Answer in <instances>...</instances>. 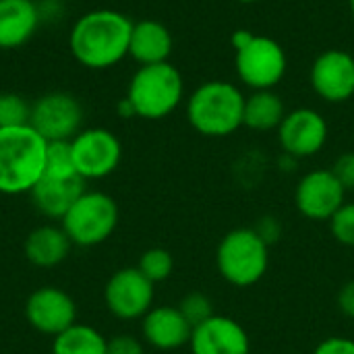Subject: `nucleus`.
<instances>
[{
	"mask_svg": "<svg viewBox=\"0 0 354 354\" xmlns=\"http://www.w3.org/2000/svg\"><path fill=\"white\" fill-rule=\"evenodd\" d=\"M236 2H241V4H253V2H257V0H236Z\"/></svg>",
	"mask_w": 354,
	"mask_h": 354,
	"instance_id": "obj_33",
	"label": "nucleus"
},
{
	"mask_svg": "<svg viewBox=\"0 0 354 354\" xmlns=\"http://www.w3.org/2000/svg\"><path fill=\"white\" fill-rule=\"evenodd\" d=\"M41 176H48V178L79 176L77 168H75V160H73L71 141H48L46 166H44V174Z\"/></svg>",
	"mask_w": 354,
	"mask_h": 354,
	"instance_id": "obj_23",
	"label": "nucleus"
},
{
	"mask_svg": "<svg viewBox=\"0 0 354 354\" xmlns=\"http://www.w3.org/2000/svg\"><path fill=\"white\" fill-rule=\"evenodd\" d=\"M48 141L31 127L0 129V193H31L44 174Z\"/></svg>",
	"mask_w": 354,
	"mask_h": 354,
	"instance_id": "obj_2",
	"label": "nucleus"
},
{
	"mask_svg": "<svg viewBox=\"0 0 354 354\" xmlns=\"http://www.w3.org/2000/svg\"><path fill=\"white\" fill-rule=\"evenodd\" d=\"M85 193V180L81 176L71 178H48L41 176L31 189V199L39 214L46 218L62 220L71 205Z\"/></svg>",
	"mask_w": 354,
	"mask_h": 354,
	"instance_id": "obj_18",
	"label": "nucleus"
},
{
	"mask_svg": "<svg viewBox=\"0 0 354 354\" xmlns=\"http://www.w3.org/2000/svg\"><path fill=\"white\" fill-rule=\"evenodd\" d=\"M232 48L236 75L253 91L274 89L286 75L288 58L276 39L249 29H236L232 33Z\"/></svg>",
	"mask_w": 354,
	"mask_h": 354,
	"instance_id": "obj_5",
	"label": "nucleus"
},
{
	"mask_svg": "<svg viewBox=\"0 0 354 354\" xmlns=\"http://www.w3.org/2000/svg\"><path fill=\"white\" fill-rule=\"evenodd\" d=\"M108 354H145V351H143V344L135 336L120 334L108 340Z\"/></svg>",
	"mask_w": 354,
	"mask_h": 354,
	"instance_id": "obj_29",
	"label": "nucleus"
},
{
	"mask_svg": "<svg viewBox=\"0 0 354 354\" xmlns=\"http://www.w3.org/2000/svg\"><path fill=\"white\" fill-rule=\"evenodd\" d=\"M137 270L153 284L164 282L166 278H170V274L174 270V259H172L170 251H166L162 247H153L141 255Z\"/></svg>",
	"mask_w": 354,
	"mask_h": 354,
	"instance_id": "obj_24",
	"label": "nucleus"
},
{
	"mask_svg": "<svg viewBox=\"0 0 354 354\" xmlns=\"http://www.w3.org/2000/svg\"><path fill=\"white\" fill-rule=\"evenodd\" d=\"M77 174L83 180L110 176L122 158L118 137L108 129H85L71 139Z\"/></svg>",
	"mask_w": 354,
	"mask_h": 354,
	"instance_id": "obj_8",
	"label": "nucleus"
},
{
	"mask_svg": "<svg viewBox=\"0 0 354 354\" xmlns=\"http://www.w3.org/2000/svg\"><path fill=\"white\" fill-rule=\"evenodd\" d=\"M31 118V104L17 93H0V129L25 127Z\"/></svg>",
	"mask_w": 354,
	"mask_h": 354,
	"instance_id": "obj_25",
	"label": "nucleus"
},
{
	"mask_svg": "<svg viewBox=\"0 0 354 354\" xmlns=\"http://www.w3.org/2000/svg\"><path fill=\"white\" fill-rule=\"evenodd\" d=\"M286 116V108L282 97L272 89H259L253 91L249 97H245V112H243V124L266 133L272 129H278Z\"/></svg>",
	"mask_w": 354,
	"mask_h": 354,
	"instance_id": "obj_21",
	"label": "nucleus"
},
{
	"mask_svg": "<svg viewBox=\"0 0 354 354\" xmlns=\"http://www.w3.org/2000/svg\"><path fill=\"white\" fill-rule=\"evenodd\" d=\"M62 230L77 247L102 245L116 230L118 205L116 201L100 191H85L64 214Z\"/></svg>",
	"mask_w": 354,
	"mask_h": 354,
	"instance_id": "obj_7",
	"label": "nucleus"
},
{
	"mask_svg": "<svg viewBox=\"0 0 354 354\" xmlns=\"http://www.w3.org/2000/svg\"><path fill=\"white\" fill-rule=\"evenodd\" d=\"M71 245L62 226H39L25 239V257L37 268H56L68 257Z\"/></svg>",
	"mask_w": 354,
	"mask_h": 354,
	"instance_id": "obj_20",
	"label": "nucleus"
},
{
	"mask_svg": "<svg viewBox=\"0 0 354 354\" xmlns=\"http://www.w3.org/2000/svg\"><path fill=\"white\" fill-rule=\"evenodd\" d=\"M245 95L228 81H207L199 85L187 104L191 127L205 137H228L243 127Z\"/></svg>",
	"mask_w": 354,
	"mask_h": 354,
	"instance_id": "obj_3",
	"label": "nucleus"
},
{
	"mask_svg": "<svg viewBox=\"0 0 354 354\" xmlns=\"http://www.w3.org/2000/svg\"><path fill=\"white\" fill-rule=\"evenodd\" d=\"M39 17V6L33 0H0V50L27 44L37 29Z\"/></svg>",
	"mask_w": 354,
	"mask_h": 354,
	"instance_id": "obj_17",
	"label": "nucleus"
},
{
	"mask_svg": "<svg viewBox=\"0 0 354 354\" xmlns=\"http://www.w3.org/2000/svg\"><path fill=\"white\" fill-rule=\"evenodd\" d=\"M346 189L332 170H313L305 174L295 193L297 209L315 222H330L332 216L346 203Z\"/></svg>",
	"mask_w": 354,
	"mask_h": 354,
	"instance_id": "obj_11",
	"label": "nucleus"
},
{
	"mask_svg": "<svg viewBox=\"0 0 354 354\" xmlns=\"http://www.w3.org/2000/svg\"><path fill=\"white\" fill-rule=\"evenodd\" d=\"M133 23L127 15L110 8L85 12L75 21L68 46L79 64L93 71L116 66L129 56Z\"/></svg>",
	"mask_w": 354,
	"mask_h": 354,
	"instance_id": "obj_1",
	"label": "nucleus"
},
{
	"mask_svg": "<svg viewBox=\"0 0 354 354\" xmlns=\"http://www.w3.org/2000/svg\"><path fill=\"white\" fill-rule=\"evenodd\" d=\"M54 354H108V340L91 326L75 324L52 342Z\"/></svg>",
	"mask_w": 354,
	"mask_h": 354,
	"instance_id": "obj_22",
	"label": "nucleus"
},
{
	"mask_svg": "<svg viewBox=\"0 0 354 354\" xmlns=\"http://www.w3.org/2000/svg\"><path fill=\"white\" fill-rule=\"evenodd\" d=\"M278 141L290 158L315 156L328 141V122L313 108H297L278 127Z\"/></svg>",
	"mask_w": 354,
	"mask_h": 354,
	"instance_id": "obj_13",
	"label": "nucleus"
},
{
	"mask_svg": "<svg viewBox=\"0 0 354 354\" xmlns=\"http://www.w3.org/2000/svg\"><path fill=\"white\" fill-rule=\"evenodd\" d=\"M313 91L330 102L340 104L354 95V56L344 50H326L311 64Z\"/></svg>",
	"mask_w": 354,
	"mask_h": 354,
	"instance_id": "obj_14",
	"label": "nucleus"
},
{
	"mask_svg": "<svg viewBox=\"0 0 354 354\" xmlns=\"http://www.w3.org/2000/svg\"><path fill=\"white\" fill-rule=\"evenodd\" d=\"M330 230L340 245L354 247V203H344L330 220Z\"/></svg>",
	"mask_w": 354,
	"mask_h": 354,
	"instance_id": "obj_27",
	"label": "nucleus"
},
{
	"mask_svg": "<svg viewBox=\"0 0 354 354\" xmlns=\"http://www.w3.org/2000/svg\"><path fill=\"white\" fill-rule=\"evenodd\" d=\"M83 108L79 100L64 91H52L31 104L29 124L46 141H71L81 133Z\"/></svg>",
	"mask_w": 354,
	"mask_h": 354,
	"instance_id": "obj_9",
	"label": "nucleus"
},
{
	"mask_svg": "<svg viewBox=\"0 0 354 354\" xmlns=\"http://www.w3.org/2000/svg\"><path fill=\"white\" fill-rule=\"evenodd\" d=\"M25 317L33 330L56 338L77 324V305L64 290L56 286H41L29 295L25 303Z\"/></svg>",
	"mask_w": 354,
	"mask_h": 354,
	"instance_id": "obj_12",
	"label": "nucleus"
},
{
	"mask_svg": "<svg viewBox=\"0 0 354 354\" xmlns=\"http://www.w3.org/2000/svg\"><path fill=\"white\" fill-rule=\"evenodd\" d=\"M348 4H351V12H353L354 17V0H348Z\"/></svg>",
	"mask_w": 354,
	"mask_h": 354,
	"instance_id": "obj_34",
	"label": "nucleus"
},
{
	"mask_svg": "<svg viewBox=\"0 0 354 354\" xmlns=\"http://www.w3.org/2000/svg\"><path fill=\"white\" fill-rule=\"evenodd\" d=\"M104 301L118 319H143L153 305V282L137 268H122L108 280Z\"/></svg>",
	"mask_w": 354,
	"mask_h": 354,
	"instance_id": "obj_10",
	"label": "nucleus"
},
{
	"mask_svg": "<svg viewBox=\"0 0 354 354\" xmlns=\"http://www.w3.org/2000/svg\"><path fill=\"white\" fill-rule=\"evenodd\" d=\"M118 114H120V116H124V118L135 116V110H133V106H131V102H129L127 97L118 104Z\"/></svg>",
	"mask_w": 354,
	"mask_h": 354,
	"instance_id": "obj_32",
	"label": "nucleus"
},
{
	"mask_svg": "<svg viewBox=\"0 0 354 354\" xmlns=\"http://www.w3.org/2000/svg\"><path fill=\"white\" fill-rule=\"evenodd\" d=\"M172 44H174L172 33L168 31L164 23L145 19V21L133 23L129 56L137 60L141 66L168 62V56L172 54Z\"/></svg>",
	"mask_w": 354,
	"mask_h": 354,
	"instance_id": "obj_19",
	"label": "nucleus"
},
{
	"mask_svg": "<svg viewBox=\"0 0 354 354\" xmlns=\"http://www.w3.org/2000/svg\"><path fill=\"white\" fill-rule=\"evenodd\" d=\"M332 172L336 174V178L342 183V187H344L346 191L354 189V151L342 153V156L334 162Z\"/></svg>",
	"mask_w": 354,
	"mask_h": 354,
	"instance_id": "obj_28",
	"label": "nucleus"
},
{
	"mask_svg": "<svg viewBox=\"0 0 354 354\" xmlns=\"http://www.w3.org/2000/svg\"><path fill=\"white\" fill-rule=\"evenodd\" d=\"M338 307H340V311L346 317L354 319V280L353 282H346L340 288V292H338Z\"/></svg>",
	"mask_w": 354,
	"mask_h": 354,
	"instance_id": "obj_31",
	"label": "nucleus"
},
{
	"mask_svg": "<svg viewBox=\"0 0 354 354\" xmlns=\"http://www.w3.org/2000/svg\"><path fill=\"white\" fill-rule=\"evenodd\" d=\"M185 93L180 71L170 62L139 66L133 75L127 100L131 102L135 116L145 120H160L172 114Z\"/></svg>",
	"mask_w": 354,
	"mask_h": 354,
	"instance_id": "obj_4",
	"label": "nucleus"
},
{
	"mask_svg": "<svg viewBox=\"0 0 354 354\" xmlns=\"http://www.w3.org/2000/svg\"><path fill=\"white\" fill-rule=\"evenodd\" d=\"M143 338L158 351H176L191 340V324L178 307H151L141 324Z\"/></svg>",
	"mask_w": 354,
	"mask_h": 354,
	"instance_id": "obj_16",
	"label": "nucleus"
},
{
	"mask_svg": "<svg viewBox=\"0 0 354 354\" xmlns=\"http://www.w3.org/2000/svg\"><path fill=\"white\" fill-rule=\"evenodd\" d=\"M178 311L183 313V317L191 324V328H197L199 324H203L205 319H209L214 315V309H212V301L201 295V292H191L187 295L180 305H178Z\"/></svg>",
	"mask_w": 354,
	"mask_h": 354,
	"instance_id": "obj_26",
	"label": "nucleus"
},
{
	"mask_svg": "<svg viewBox=\"0 0 354 354\" xmlns=\"http://www.w3.org/2000/svg\"><path fill=\"white\" fill-rule=\"evenodd\" d=\"M313 354H354V340L342 338V336H332L324 340Z\"/></svg>",
	"mask_w": 354,
	"mask_h": 354,
	"instance_id": "obj_30",
	"label": "nucleus"
},
{
	"mask_svg": "<svg viewBox=\"0 0 354 354\" xmlns=\"http://www.w3.org/2000/svg\"><path fill=\"white\" fill-rule=\"evenodd\" d=\"M216 263L220 276L239 288L257 284L270 266V245L255 228L230 230L218 245Z\"/></svg>",
	"mask_w": 354,
	"mask_h": 354,
	"instance_id": "obj_6",
	"label": "nucleus"
},
{
	"mask_svg": "<svg viewBox=\"0 0 354 354\" xmlns=\"http://www.w3.org/2000/svg\"><path fill=\"white\" fill-rule=\"evenodd\" d=\"M193 354H249L251 342L245 328L226 315H212L191 332Z\"/></svg>",
	"mask_w": 354,
	"mask_h": 354,
	"instance_id": "obj_15",
	"label": "nucleus"
}]
</instances>
